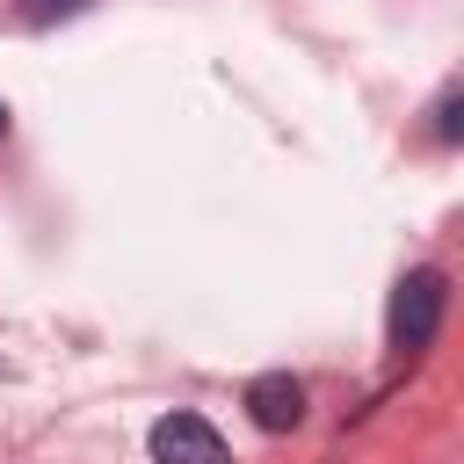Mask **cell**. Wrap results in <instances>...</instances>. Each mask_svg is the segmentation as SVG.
<instances>
[{"label":"cell","mask_w":464,"mask_h":464,"mask_svg":"<svg viewBox=\"0 0 464 464\" xmlns=\"http://www.w3.org/2000/svg\"><path fill=\"white\" fill-rule=\"evenodd\" d=\"M442 304H450L442 268H413V276L392 290V348H399V355H420V348L435 341V326H442Z\"/></svg>","instance_id":"cell-1"},{"label":"cell","mask_w":464,"mask_h":464,"mask_svg":"<svg viewBox=\"0 0 464 464\" xmlns=\"http://www.w3.org/2000/svg\"><path fill=\"white\" fill-rule=\"evenodd\" d=\"M152 457L160 464H225V435L203 413H167V420H152Z\"/></svg>","instance_id":"cell-2"},{"label":"cell","mask_w":464,"mask_h":464,"mask_svg":"<svg viewBox=\"0 0 464 464\" xmlns=\"http://www.w3.org/2000/svg\"><path fill=\"white\" fill-rule=\"evenodd\" d=\"M246 413H254V428L283 435V428H297V420H304V384H297V377H283V370H268V377H254V384H246Z\"/></svg>","instance_id":"cell-3"},{"label":"cell","mask_w":464,"mask_h":464,"mask_svg":"<svg viewBox=\"0 0 464 464\" xmlns=\"http://www.w3.org/2000/svg\"><path fill=\"white\" fill-rule=\"evenodd\" d=\"M457 130H464V123H457V87H450V94L435 102V138H442V145H457Z\"/></svg>","instance_id":"cell-4"},{"label":"cell","mask_w":464,"mask_h":464,"mask_svg":"<svg viewBox=\"0 0 464 464\" xmlns=\"http://www.w3.org/2000/svg\"><path fill=\"white\" fill-rule=\"evenodd\" d=\"M72 7H87V0H29V22H51V14H72Z\"/></svg>","instance_id":"cell-5"},{"label":"cell","mask_w":464,"mask_h":464,"mask_svg":"<svg viewBox=\"0 0 464 464\" xmlns=\"http://www.w3.org/2000/svg\"><path fill=\"white\" fill-rule=\"evenodd\" d=\"M0 130H7V109H0Z\"/></svg>","instance_id":"cell-6"}]
</instances>
